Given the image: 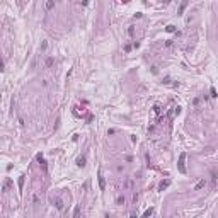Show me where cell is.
<instances>
[{
	"mask_svg": "<svg viewBox=\"0 0 218 218\" xmlns=\"http://www.w3.org/2000/svg\"><path fill=\"white\" fill-rule=\"evenodd\" d=\"M210 94H211V97H218V94H216V89H215V87H211V90H210Z\"/></svg>",
	"mask_w": 218,
	"mask_h": 218,
	"instance_id": "4fadbf2b",
	"label": "cell"
},
{
	"mask_svg": "<svg viewBox=\"0 0 218 218\" xmlns=\"http://www.w3.org/2000/svg\"><path fill=\"white\" fill-rule=\"evenodd\" d=\"M55 206H56V210H63V199L61 198H55Z\"/></svg>",
	"mask_w": 218,
	"mask_h": 218,
	"instance_id": "277c9868",
	"label": "cell"
},
{
	"mask_svg": "<svg viewBox=\"0 0 218 218\" xmlns=\"http://www.w3.org/2000/svg\"><path fill=\"white\" fill-rule=\"evenodd\" d=\"M153 111L159 114V113H160V106H159V104H155V106H153Z\"/></svg>",
	"mask_w": 218,
	"mask_h": 218,
	"instance_id": "9a60e30c",
	"label": "cell"
},
{
	"mask_svg": "<svg viewBox=\"0 0 218 218\" xmlns=\"http://www.w3.org/2000/svg\"><path fill=\"white\" fill-rule=\"evenodd\" d=\"M73 218H80V206H79V205L75 206V211H73Z\"/></svg>",
	"mask_w": 218,
	"mask_h": 218,
	"instance_id": "ba28073f",
	"label": "cell"
},
{
	"mask_svg": "<svg viewBox=\"0 0 218 218\" xmlns=\"http://www.w3.org/2000/svg\"><path fill=\"white\" fill-rule=\"evenodd\" d=\"M99 188H101V191L106 189V179L102 177V174L99 172Z\"/></svg>",
	"mask_w": 218,
	"mask_h": 218,
	"instance_id": "7a4b0ae2",
	"label": "cell"
},
{
	"mask_svg": "<svg viewBox=\"0 0 218 218\" xmlns=\"http://www.w3.org/2000/svg\"><path fill=\"white\" fill-rule=\"evenodd\" d=\"M24 177L26 176H19V189H22V186H24Z\"/></svg>",
	"mask_w": 218,
	"mask_h": 218,
	"instance_id": "30bf717a",
	"label": "cell"
},
{
	"mask_svg": "<svg viewBox=\"0 0 218 218\" xmlns=\"http://www.w3.org/2000/svg\"><path fill=\"white\" fill-rule=\"evenodd\" d=\"M186 5H188V4H186V2H182V5H181V9H179V14H182V12H184V9H186Z\"/></svg>",
	"mask_w": 218,
	"mask_h": 218,
	"instance_id": "5bb4252c",
	"label": "cell"
},
{
	"mask_svg": "<svg viewBox=\"0 0 218 218\" xmlns=\"http://www.w3.org/2000/svg\"><path fill=\"white\" fill-rule=\"evenodd\" d=\"M169 186H170V181H169V179H167V181H162V182L159 184V191H164V189H167Z\"/></svg>",
	"mask_w": 218,
	"mask_h": 218,
	"instance_id": "3957f363",
	"label": "cell"
},
{
	"mask_svg": "<svg viewBox=\"0 0 218 218\" xmlns=\"http://www.w3.org/2000/svg\"><path fill=\"white\" fill-rule=\"evenodd\" d=\"M53 7H55V2H51V0H50V2H46V9H48V10L53 9Z\"/></svg>",
	"mask_w": 218,
	"mask_h": 218,
	"instance_id": "8fae6325",
	"label": "cell"
},
{
	"mask_svg": "<svg viewBox=\"0 0 218 218\" xmlns=\"http://www.w3.org/2000/svg\"><path fill=\"white\" fill-rule=\"evenodd\" d=\"M77 165L79 167H85V157H79V159H77Z\"/></svg>",
	"mask_w": 218,
	"mask_h": 218,
	"instance_id": "8992f818",
	"label": "cell"
},
{
	"mask_svg": "<svg viewBox=\"0 0 218 218\" xmlns=\"http://www.w3.org/2000/svg\"><path fill=\"white\" fill-rule=\"evenodd\" d=\"M133 33H135V29H133V26H130V29H128V34L133 36Z\"/></svg>",
	"mask_w": 218,
	"mask_h": 218,
	"instance_id": "e0dca14e",
	"label": "cell"
},
{
	"mask_svg": "<svg viewBox=\"0 0 218 218\" xmlns=\"http://www.w3.org/2000/svg\"><path fill=\"white\" fill-rule=\"evenodd\" d=\"M116 203H118V205H123V203H124V196H118Z\"/></svg>",
	"mask_w": 218,
	"mask_h": 218,
	"instance_id": "7c38bea8",
	"label": "cell"
},
{
	"mask_svg": "<svg viewBox=\"0 0 218 218\" xmlns=\"http://www.w3.org/2000/svg\"><path fill=\"white\" fill-rule=\"evenodd\" d=\"M205 186H206V181H205V179H201L199 182H198V184L194 186V191H201L203 188H205Z\"/></svg>",
	"mask_w": 218,
	"mask_h": 218,
	"instance_id": "5b68a950",
	"label": "cell"
},
{
	"mask_svg": "<svg viewBox=\"0 0 218 218\" xmlns=\"http://www.w3.org/2000/svg\"><path fill=\"white\" fill-rule=\"evenodd\" d=\"M186 153H181V157H179V162H177V170L181 174H186Z\"/></svg>",
	"mask_w": 218,
	"mask_h": 218,
	"instance_id": "6da1fadb",
	"label": "cell"
},
{
	"mask_svg": "<svg viewBox=\"0 0 218 218\" xmlns=\"http://www.w3.org/2000/svg\"><path fill=\"white\" fill-rule=\"evenodd\" d=\"M53 65V58H48V60H46V67H51Z\"/></svg>",
	"mask_w": 218,
	"mask_h": 218,
	"instance_id": "2e32d148",
	"label": "cell"
},
{
	"mask_svg": "<svg viewBox=\"0 0 218 218\" xmlns=\"http://www.w3.org/2000/svg\"><path fill=\"white\" fill-rule=\"evenodd\" d=\"M152 213H153V208H148L147 211L142 215V218H148V216H152Z\"/></svg>",
	"mask_w": 218,
	"mask_h": 218,
	"instance_id": "52a82bcc",
	"label": "cell"
},
{
	"mask_svg": "<svg viewBox=\"0 0 218 218\" xmlns=\"http://www.w3.org/2000/svg\"><path fill=\"white\" fill-rule=\"evenodd\" d=\"M165 31H167V33H174V31H176V26H172V24H169V26L165 27Z\"/></svg>",
	"mask_w": 218,
	"mask_h": 218,
	"instance_id": "9c48e42d",
	"label": "cell"
}]
</instances>
